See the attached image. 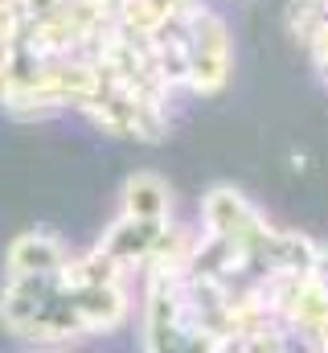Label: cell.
I'll list each match as a JSON object with an SVG mask.
<instances>
[{"label":"cell","instance_id":"cell-8","mask_svg":"<svg viewBox=\"0 0 328 353\" xmlns=\"http://www.w3.org/2000/svg\"><path fill=\"white\" fill-rule=\"evenodd\" d=\"M197 0H123V12H119V29L127 37H140V41H152L161 37L164 29H172Z\"/></svg>","mask_w":328,"mask_h":353},{"label":"cell","instance_id":"cell-3","mask_svg":"<svg viewBox=\"0 0 328 353\" xmlns=\"http://www.w3.org/2000/svg\"><path fill=\"white\" fill-rule=\"evenodd\" d=\"M144 353H218L222 337L193 312L185 275H144Z\"/></svg>","mask_w":328,"mask_h":353},{"label":"cell","instance_id":"cell-7","mask_svg":"<svg viewBox=\"0 0 328 353\" xmlns=\"http://www.w3.org/2000/svg\"><path fill=\"white\" fill-rule=\"evenodd\" d=\"M70 263V251L50 230H25L4 251V275H50Z\"/></svg>","mask_w":328,"mask_h":353},{"label":"cell","instance_id":"cell-5","mask_svg":"<svg viewBox=\"0 0 328 353\" xmlns=\"http://www.w3.org/2000/svg\"><path fill=\"white\" fill-rule=\"evenodd\" d=\"M271 230V222L263 218V210L234 185H214L201 197V234H214L222 243H230L238 255H246L263 234Z\"/></svg>","mask_w":328,"mask_h":353},{"label":"cell","instance_id":"cell-6","mask_svg":"<svg viewBox=\"0 0 328 353\" xmlns=\"http://www.w3.org/2000/svg\"><path fill=\"white\" fill-rule=\"evenodd\" d=\"M168 226H172L168 218H132V214H119L103 230V239L94 247L132 275V271H144V267L152 263V255H156V247H161Z\"/></svg>","mask_w":328,"mask_h":353},{"label":"cell","instance_id":"cell-12","mask_svg":"<svg viewBox=\"0 0 328 353\" xmlns=\"http://www.w3.org/2000/svg\"><path fill=\"white\" fill-rule=\"evenodd\" d=\"M308 50V58H312V66H316V74H320V83L328 87V25L304 46Z\"/></svg>","mask_w":328,"mask_h":353},{"label":"cell","instance_id":"cell-14","mask_svg":"<svg viewBox=\"0 0 328 353\" xmlns=\"http://www.w3.org/2000/svg\"><path fill=\"white\" fill-rule=\"evenodd\" d=\"M17 54H21L17 46H8V41H0V74H4V70H8V66L17 62Z\"/></svg>","mask_w":328,"mask_h":353},{"label":"cell","instance_id":"cell-4","mask_svg":"<svg viewBox=\"0 0 328 353\" xmlns=\"http://www.w3.org/2000/svg\"><path fill=\"white\" fill-rule=\"evenodd\" d=\"M168 103L172 99H156L144 90H132L123 83L103 79L99 90L90 94V103L82 107V115L119 140H140V144H156L168 136Z\"/></svg>","mask_w":328,"mask_h":353},{"label":"cell","instance_id":"cell-13","mask_svg":"<svg viewBox=\"0 0 328 353\" xmlns=\"http://www.w3.org/2000/svg\"><path fill=\"white\" fill-rule=\"evenodd\" d=\"M312 275L328 283V247H316V259H312Z\"/></svg>","mask_w":328,"mask_h":353},{"label":"cell","instance_id":"cell-11","mask_svg":"<svg viewBox=\"0 0 328 353\" xmlns=\"http://www.w3.org/2000/svg\"><path fill=\"white\" fill-rule=\"evenodd\" d=\"M25 33H29V12L21 0H0V41L8 46H25Z\"/></svg>","mask_w":328,"mask_h":353},{"label":"cell","instance_id":"cell-9","mask_svg":"<svg viewBox=\"0 0 328 353\" xmlns=\"http://www.w3.org/2000/svg\"><path fill=\"white\" fill-rule=\"evenodd\" d=\"M119 197H123L119 214H132V218H168L172 214V189L156 173H132L123 181Z\"/></svg>","mask_w":328,"mask_h":353},{"label":"cell","instance_id":"cell-1","mask_svg":"<svg viewBox=\"0 0 328 353\" xmlns=\"http://www.w3.org/2000/svg\"><path fill=\"white\" fill-rule=\"evenodd\" d=\"M148 46L172 90L214 99L234 79V33L209 0H197L172 29H164Z\"/></svg>","mask_w":328,"mask_h":353},{"label":"cell","instance_id":"cell-15","mask_svg":"<svg viewBox=\"0 0 328 353\" xmlns=\"http://www.w3.org/2000/svg\"><path fill=\"white\" fill-rule=\"evenodd\" d=\"M21 353H62L58 345H29V350H21Z\"/></svg>","mask_w":328,"mask_h":353},{"label":"cell","instance_id":"cell-10","mask_svg":"<svg viewBox=\"0 0 328 353\" xmlns=\"http://www.w3.org/2000/svg\"><path fill=\"white\" fill-rule=\"evenodd\" d=\"M283 25H287V33H291L300 46H308V41L328 25V4L325 0H287Z\"/></svg>","mask_w":328,"mask_h":353},{"label":"cell","instance_id":"cell-2","mask_svg":"<svg viewBox=\"0 0 328 353\" xmlns=\"http://www.w3.org/2000/svg\"><path fill=\"white\" fill-rule=\"evenodd\" d=\"M0 325L29 345H66L86 337V321L66 267L50 275H4Z\"/></svg>","mask_w":328,"mask_h":353},{"label":"cell","instance_id":"cell-16","mask_svg":"<svg viewBox=\"0 0 328 353\" xmlns=\"http://www.w3.org/2000/svg\"><path fill=\"white\" fill-rule=\"evenodd\" d=\"M325 353H328V350H325Z\"/></svg>","mask_w":328,"mask_h":353}]
</instances>
